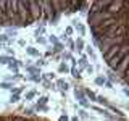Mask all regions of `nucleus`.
Returning a JSON list of instances; mask_svg holds the SVG:
<instances>
[{"mask_svg": "<svg viewBox=\"0 0 129 121\" xmlns=\"http://www.w3.org/2000/svg\"><path fill=\"white\" fill-rule=\"evenodd\" d=\"M78 113H79V116H81V118H87V113H86V110H79Z\"/></svg>", "mask_w": 129, "mask_h": 121, "instance_id": "obj_31", "label": "nucleus"}, {"mask_svg": "<svg viewBox=\"0 0 129 121\" xmlns=\"http://www.w3.org/2000/svg\"><path fill=\"white\" fill-rule=\"evenodd\" d=\"M44 78H45V79H48V81H53L55 79V74H53V73H47V74H44Z\"/></svg>", "mask_w": 129, "mask_h": 121, "instance_id": "obj_29", "label": "nucleus"}, {"mask_svg": "<svg viewBox=\"0 0 129 121\" xmlns=\"http://www.w3.org/2000/svg\"><path fill=\"white\" fill-rule=\"evenodd\" d=\"M58 121H70V118H68L66 115H61V116L58 118Z\"/></svg>", "mask_w": 129, "mask_h": 121, "instance_id": "obj_35", "label": "nucleus"}, {"mask_svg": "<svg viewBox=\"0 0 129 121\" xmlns=\"http://www.w3.org/2000/svg\"><path fill=\"white\" fill-rule=\"evenodd\" d=\"M74 97L78 99V102L82 100V99H86V95H84V89H78V87H76L74 89Z\"/></svg>", "mask_w": 129, "mask_h": 121, "instance_id": "obj_8", "label": "nucleus"}, {"mask_svg": "<svg viewBox=\"0 0 129 121\" xmlns=\"http://www.w3.org/2000/svg\"><path fill=\"white\" fill-rule=\"evenodd\" d=\"M36 40H37L39 44H45V42H47V40L44 39V37H40V36H37V37H36Z\"/></svg>", "mask_w": 129, "mask_h": 121, "instance_id": "obj_32", "label": "nucleus"}, {"mask_svg": "<svg viewBox=\"0 0 129 121\" xmlns=\"http://www.w3.org/2000/svg\"><path fill=\"white\" fill-rule=\"evenodd\" d=\"M71 27L78 31V32H79V36H86V27H84L82 24L78 21V19H74V21H73V26H71Z\"/></svg>", "mask_w": 129, "mask_h": 121, "instance_id": "obj_4", "label": "nucleus"}, {"mask_svg": "<svg viewBox=\"0 0 129 121\" xmlns=\"http://www.w3.org/2000/svg\"><path fill=\"white\" fill-rule=\"evenodd\" d=\"M105 82H107V78H105V76H97V78H95V84H97V86H105Z\"/></svg>", "mask_w": 129, "mask_h": 121, "instance_id": "obj_15", "label": "nucleus"}, {"mask_svg": "<svg viewBox=\"0 0 129 121\" xmlns=\"http://www.w3.org/2000/svg\"><path fill=\"white\" fill-rule=\"evenodd\" d=\"M92 110L94 111H97V113H100V115H103L105 118H108V121H116V118L111 115L110 111L107 110V108H99V107H92Z\"/></svg>", "mask_w": 129, "mask_h": 121, "instance_id": "obj_3", "label": "nucleus"}, {"mask_svg": "<svg viewBox=\"0 0 129 121\" xmlns=\"http://www.w3.org/2000/svg\"><path fill=\"white\" fill-rule=\"evenodd\" d=\"M86 70H87L89 74H92V73H94V66H89V65H87V66H86Z\"/></svg>", "mask_w": 129, "mask_h": 121, "instance_id": "obj_36", "label": "nucleus"}, {"mask_svg": "<svg viewBox=\"0 0 129 121\" xmlns=\"http://www.w3.org/2000/svg\"><path fill=\"white\" fill-rule=\"evenodd\" d=\"M48 42H50L52 45H55L56 42H60V40H58V37H55V36H50V37H48Z\"/></svg>", "mask_w": 129, "mask_h": 121, "instance_id": "obj_25", "label": "nucleus"}, {"mask_svg": "<svg viewBox=\"0 0 129 121\" xmlns=\"http://www.w3.org/2000/svg\"><path fill=\"white\" fill-rule=\"evenodd\" d=\"M0 87L8 89V90H10V89H11V87H15V86H13V82H0Z\"/></svg>", "mask_w": 129, "mask_h": 121, "instance_id": "obj_20", "label": "nucleus"}, {"mask_svg": "<svg viewBox=\"0 0 129 121\" xmlns=\"http://www.w3.org/2000/svg\"><path fill=\"white\" fill-rule=\"evenodd\" d=\"M0 40H2V42H5V40H10V37H8L7 34H2V36H0Z\"/></svg>", "mask_w": 129, "mask_h": 121, "instance_id": "obj_34", "label": "nucleus"}, {"mask_svg": "<svg viewBox=\"0 0 129 121\" xmlns=\"http://www.w3.org/2000/svg\"><path fill=\"white\" fill-rule=\"evenodd\" d=\"M26 52H27V55H31V56H39V50L34 48V47H27Z\"/></svg>", "mask_w": 129, "mask_h": 121, "instance_id": "obj_14", "label": "nucleus"}, {"mask_svg": "<svg viewBox=\"0 0 129 121\" xmlns=\"http://www.w3.org/2000/svg\"><path fill=\"white\" fill-rule=\"evenodd\" d=\"M84 47H86V45H84V40L81 39V37L74 40V50H78V53H81V52H82Z\"/></svg>", "mask_w": 129, "mask_h": 121, "instance_id": "obj_5", "label": "nucleus"}, {"mask_svg": "<svg viewBox=\"0 0 129 121\" xmlns=\"http://www.w3.org/2000/svg\"><path fill=\"white\" fill-rule=\"evenodd\" d=\"M71 121H81V118H79V116H73Z\"/></svg>", "mask_w": 129, "mask_h": 121, "instance_id": "obj_39", "label": "nucleus"}, {"mask_svg": "<svg viewBox=\"0 0 129 121\" xmlns=\"http://www.w3.org/2000/svg\"><path fill=\"white\" fill-rule=\"evenodd\" d=\"M95 102H99L100 105H105V107H108V105H110V102H108V99H107V97H103V95H97Z\"/></svg>", "mask_w": 129, "mask_h": 121, "instance_id": "obj_10", "label": "nucleus"}, {"mask_svg": "<svg viewBox=\"0 0 129 121\" xmlns=\"http://www.w3.org/2000/svg\"><path fill=\"white\" fill-rule=\"evenodd\" d=\"M105 86H107V87H108V89H111V87H113V84H111V82H110V81H107V82H105Z\"/></svg>", "mask_w": 129, "mask_h": 121, "instance_id": "obj_37", "label": "nucleus"}, {"mask_svg": "<svg viewBox=\"0 0 129 121\" xmlns=\"http://www.w3.org/2000/svg\"><path fill=\"white\" fill-rule=\"evenodd\" d=\"M44 65H47V62H45V60H37V68L44 66Z\"/></svg>", "mask_w": 129, "mask_h": 121, "instance_id": "obj_33", "label": "nucleus"}, {"mask_svg": "<svg viewBox=\"0 0 129 121\" xmlns=\"http://www.w3.org/2000/svg\"><path fill=\"white\" fill-rule=\"evenodd\" d=\"M11 58L8 55H0V63H10Z\"/></svg>", "mask_w": 129, "mask_h": 121, "instance_id": "obj_19", "label": "nucleus"}, {"mask_svg": "<svg viewBox=\"0 0 129 121\" xmlns=\"http://www.w3.org/2000/svg\"><path fill=\"white\" fill-rule=\"evenodd\" d=\"M63 48H64V45L61 42H56L53 47H52V52H53V53H58V52H63Z\"/></svg>", "mask_w": 129, "mask_h": 121, "instance_id": "obj_12", "label": "nucleus"}, {"mask_svg": "<svg viewBox=\"0 0 129 121\" xmlns=\"http://www.w3.org/2000/svg\"><path fill=\"white\" fill-rule=\"evenodd\" d=\"M61 58L63 60H71V53H70V52H63V53H61Z\"/></svg>", "mask_w": 129, "mask_h": 121, "instance_id": "obj_28", "label": "nucleus"}, {"mask_svg": "<svg viewBox=\"0 0 129 121\" xmlns=\"http://www.w3.org/2000/svg\"><path fill=\"white\" fill-rule=\"evenodd\" d=\"M68 47H70L71 52H74V40H70V42H68Z\"/></svg>", "mask_w": 129, "mask_h": 121, "instance_id": "obj_30", "label": "nucleus"}, {"mask_svg": "<svg viewBox=\"0 0 129 121\" xmlns=\"http://www.w3.org/2000/svg\"><path fill=\"white\" fill-rule=\"evenodd\" d=\"M87 2H0V26H31L36 21H52L61 13H74Z\"/></svg>", "mask_w": 129, "mask_h": 121, "instance_id": "obj_2", "label": "nucleus"}, {"mask_svg": "<svg viewBox=\"0 0 129 121\" xmlns=\"http://www.w3.org/2000/svg\"><path fill=\"white\" fill-rule=\"evenodd\" d=\"M84 48H86V52H87V55H90V56H92V58H94V50H92V47H90V45H86V47H84Z\"/></svg>", "mask_w": 129, "mask_h": 121, "instance_id": "obj_27", "label": "nucleus"}, {"mask_svg": "<svg viewBox=\"0 0 129 121\" xmlns=\"http://www.w3.org/2000/svg\"><path fill=\"white\" fill-rule=\"evenodd\" d=\"M79 65H81V68H86L87 66V56H81V58H79Z\"/></svg>", "mask_w": 129, "mask_h": 121, "instance_id": "obj_18", "label": "nucleus"}, {"mask_svg": "<svg viewBox=\"0 0 129 121\" xmlns=\"http://www.w3.org/2000/svg\"><path fill=\"white\" fill-rule=\"evenodd\" d=\"M58 73H64V74L70 73V68H68V65L64 63V62H61V63L58 65Z\"/></svg>", "mask_w": 129, "mask_h": 121, "instance_id": "obj_13", "label": "nucleus"}, {"mask_svg": "<svg viewBox=\"0 0 129 121\" xmlns=\"http://www.w3.org/2000/svg\"><path fill=\"white\" fill-rule=\"evenodd\" d=\"M89 8L87 23L92 37L107 65L124 82L127 68L129 2H92Z\"/></svg>", "mask_w": 129, "mask_h": 121, "instance_id": "obj_1", "label": "nucleus"}, {"mask_svg": "<svg viewBox=\"0 0 129 121\" xmlns=\"http://www.w3.org/2000/svg\"><path fill=\"white\" fill-rule=\"evenodd\" d=\"M70 73L73 74V78H76V79H81V78H82V76H81V71L78 70V68H71Z\"/></svg>", "mask_w": 129, "mask_h": 121, "instance_id": "obj_16", "label": "nucleus"}, {"mask_svg": "<svg viewBox=\"0 0 129 121\" xmlns=\"http://www.w3.org/2000/svg\"><path fill=\"white\" fill-rule=\"evenodd\" d=\"M84 95H86V99H87V100L90 99V102H95V99H97L95 92H92L90 89H84Z\"/></svg>", "mask_w": 129, "mask_h": 121, "instance_id": "obj_6", "label": "nucleus"}, {"mask_svg": "<svg viewBox=\"0 0 129 121\" xmlns=\"http://www.w3.org/2000/svg\"><path fill=\"white\" fill-rule=\"evenodd\" d=\"M45 55H47V56H50V55H53V52H52V48H50V50H47V52H45Z\"/></svg>", "mask_w": 129, "mask_h": 121, "instance_id": "obj_38", "label": "nucleus"}, {"mask_svg": "<svg viewBox=\"0 0 129 121\" xmlns=\"http://www.w3.org/2000/svg\"><path fill=\"white\" fill-rule=\"evenodd\" d=\"M56 86H58V87H60V89H61V90L64 92L68 87H70V84H68L64 79H58V81H56Z\"/></svg>", "mask_w": 129, "mask_h": 121, "instance_id": "obj_9", "label": "nucleus"}, {"mask_svg": "<svg viewBox=\"0 0 129 121\" xmlns=\"http://www.w3.org/2000/svg\"><path fill=\"white\" fill-rule=\"evenodd\" d=\"M79 103L82 105L84 108H90V103H89V100H87V99H82V100H79Z\"/></svg>", "mask_w": 129, "mask_h": 121, "instance_id": "obj_21", "label": "nucleus"}, {"mask_svg": "<svg viewBox=\"0 0 129 121\" xmlns=\"http://www.w3.org/2000/svg\"><path fill=\"white\" fill-rule=\"evenodd\" d=\"M108 79H110V82H111V84L115 82V81H121V79H119V78H118V76H116L113 71H108ZM121 82H123V81H121ZM123 86H126V84L123 82Z\"/></svg>", "mask_w": 129, "mask_h": 121, "instance_id": "obj_11", "label": "nucleus"}, {"mask_svg": "<svg viewBox=\"0 0 129 121\" xmlns=\"http://www.w3.org/2000/svg\"><path fill=\"white\" fill-rule=\"evenodd\" d=\"M10 102H11V103H16V102H19V95H16V94H11V97H10Z\"/></svg>", "mask_w": 129, "mask_h": 121, "instance_id": "obj_24", "label": "nucleus"}, {"mask_svg": "<svg viewBox=\"0 0 129 121\" xmlns=\"http://www.w3.org/2000/svg\"><path fill=\"white\" fill-rule=\"evenodd\" d=\"M73 32H74V29H73L71 26H68L66 29H64V36H66V37H68V36H71V34H73Z\"/></svg>", "mask_w": 129, "mask_h": 121, "instance_id": "obj_26", "label": "nucleus"}, {"mask_svg": "<svg viewBox=\"0 0 129 121\" xmlns=\"http://www.w3.org/2000/svg\"><path fill=\"white\" fill-rule=\"evenodd\" d=\"M47 100H48V97H40V99H39V102H37V105H40V107H44V105L47 103Z\"/></svg>", "mask_w": 129, "mask_h": 121, "instance_id": "obj_23", "label": "nucleus"}, {"mask_svg": "<svg viewBox=\"0 0 129 121\" xmlns=\"http://www.w3.org/2000/svg\"><path fill=\"white\" fill-rule=\"evenodd\" d=\"M24 79H27V81H34V82H40V81H42V78H40V76H26Z\"/></svg>", "mask_w": 129, "mask_h": 121, "instance_id": "obj_17", "label": "nucleus"}, {"mask_svg": "<svg viewBox=\"0 0 129 121\" xmlns=\"http://www.w3.org/2000/svg\"><path fill=\"white\" fill-rule=\"evenodd\" d=\"M36 94H37L36 90H31V92H27V94H26V100H32V99L36 97Z\"/></svg>", "mask_w": 129, "mask_h": 121, "instance_id": "obj_22", "label": "nucleus"}, {"mask_svg": "<svg viewBox=\"0 0 129 121\" xmlns=\"http://www.w3.org/2000/svg\"><path fill=\"white\" fill-rule=\"evenodd\" d=\"M26 71L29 73L31 76H39L40 74V68H37V66H27Z\"/></svg>", "mask_w": 129, "mask_h": 121, "instance_id": "obj_7", "label": "nucleus"}]
</instances>
